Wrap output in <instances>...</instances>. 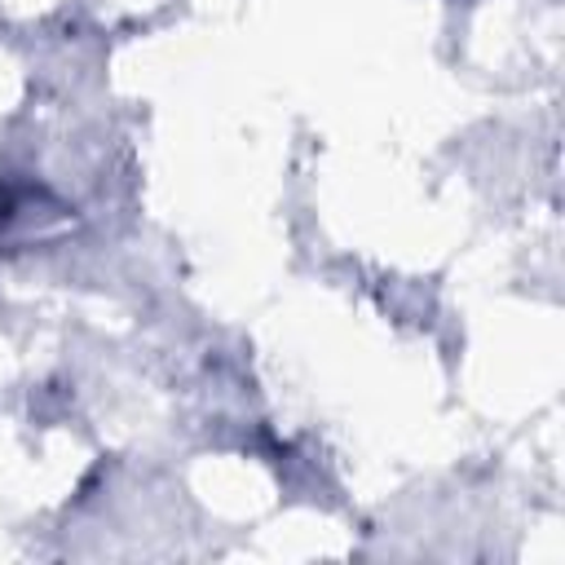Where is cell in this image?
<instances>
[{
    "label": "cell",
    "mask_w": 565,
    "mask_h": 565,
    "mask_svg": "<svg viewBox=\"0 0 565 565\" xmlns=\"http://www.w3.org/2000/svg\"><path fill=\"white\" fill-rule=\"evenodd\" d=\"M71 225V207L35 181H0V252L44 243Z\"/></svg>",
    "instance_id": "cell-1"
}]
</instances>
